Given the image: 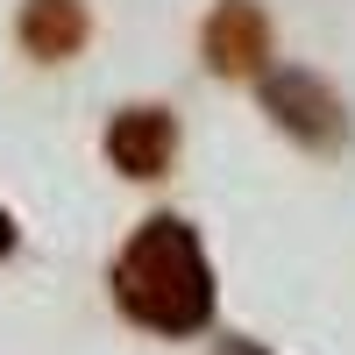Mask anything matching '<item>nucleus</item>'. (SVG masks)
Returning a JSON list of instances; mask_svg holds the SVG:
<instances>
[{
    "mask_svg": "<svg viewBox=\"0 0 355 355\" xmlns=\"http://www.w3.org/2000/svg\"><path fill=\"white\" fill-rule=\"evenodd\" d=\"M114 299L150 334H171V341L199 334L214 320V263L199 249V227H185L178 214L142 220L114 263Z\"/></svg>",
    "mask_w": 355,
    "mask_h": 355,
    "instance_id": "f257e3e1",
    "label": "nucleus"
},
{
    "mask_svg": "<svg viewBox=\"0 0 355 355\" xmlns=\"http://www.w3.org/2000/svg\"><path fill=\"white\" fill-rule=\"evenodd\" d=\"M256 93H263V114H270L291 142H306V150H341L348 142V107H341V93L320 71H306V64H263Z\"/></svg>",
    "mask_w": 355,
    "mask_h": 355,
    "instance_id": "f03ea898",
    "label": "nucleus"
},
{
    "mask_svg": "<svg viewBox=\"0 0 355 355\" xmlns=\"http://www.w3.org/2000/svg\"><path fill=\"white\" fill-rule=\"evenodd\" d=\"M85 8L78 0H28L21 8V50L28 57H43V64H57V57H71L85 43Z\"/></svg>",
    "mask_w": 355,
    "mask_h": 355,
    "instance_id": "39448f33",
    "label": "nucleus"
},
{
    "mask_svg": "<svg viewBox=\"0 0 355 355\" xmlns=\"http://www.w3.org/2000/svg\"><path fill=\"white\" fill-rule=\"evenodd\" d=\"M178 157V121L171 107H121L107 128V164L121 178H164Z\"/></svg>",
    "mask_w": 355,
    "mask_h": 355,
    "instance_id": "20e7f679",
    "label": "nucleus"
},
{
    "mask_svg": "<svg viewBox=\"0 0 355 355\" xmlns=\"http://www.w3.org/2000/svg\"><path fill=\"white\" fill-rule=\"evenodd\" d=\"M0 256H15V220H8V206H0Z\"/></svg>",
    "mask_w": 355,
    "mask_h": 355,
    "instance_id": "423d86ee",
    "label": "nucleus"
},
{
    "mask_svg": "<svg viewBox=\"0 0 355 355\" xmlns=\"http://www.w3.org/2000/svg\"><path fill=\"white\" fill-rule=\"evenodd\" d=\"M206 64L220 78H256L270 64V15L256 8V0H220L214 15H206Z\"/></svg>",
    "mask_w": 355,
    "mask_h": 355,
    "instance_id": "7ed1b4c3",
    "label": "nucleus"
}]
</instances>
